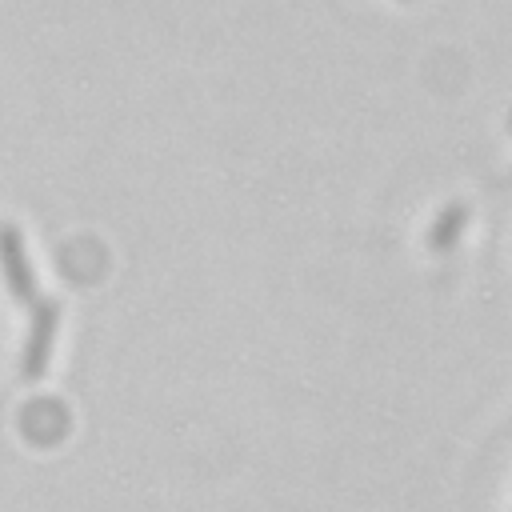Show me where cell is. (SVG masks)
<instances>
[{"label":"cell","instance_id":"cell-3","mask_svg":"<svg viewBox=\"0 0 512 512\" xmlns=\"http://www.w3.org/2000/svg\"><path fill=\"white\" fill-rule=\"evenodd\" d=\"M464 220H468V208H464V204H448V208L436 216L432 232H428V248H432V252H448V248L456 244V236L464 232Z\"/></svg>","mask_w":512,"mask_h":512},{"label":"cell","instance_id":"cell-4","mask_svg":"<svg viewBox=\"0 0 512 512\" xmlns=\"http://www.w3.org/2000/svg\"><path fill=\"white\" fill-rule=\"evenodd\" d=\"M508 128H512V116H508Z\"/></svg>","mask_w":512,"mask_h":512},{"label":"cell","instance_id":"cell-2","mask_svg":"<svg viewBox=\"0 0 512 512\" xmlns=\"http://www.w3.org/2000/svg\"><path fill=\"white\" fill-rule=\"evenodd\" d=\"M0 272H4L8 292L20 304H40L36 300V276H32V264H28V252H24V236H20L16 224H0Z\"/></svg>","mask_w":512,"mask_h":512},{"label":"cell","instance_id":"cell-1","mask_svg":"<svg viewBox=\"0 0 512 512\" xmlns=\"http://www.w3.org/2000/svg\"><path fill=\"white\" fill-rule=\"evenodd\" d=\"M56 320H60V308H56L52 300H40V304H32L28 340H24V356H20V372H24V380H40V376L48 372V356H52Z\"/></svg>","mask_w":512,"mask_h":512}]
</instances>
